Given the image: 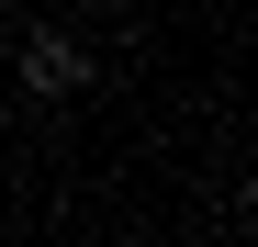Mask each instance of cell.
Here are the masks:
<instances>
[{
	"label": "cell",
	"mask_w": 258,
	"mask_h": 247,
	"mask_svg": "<svg viewBox=\"0 0 258 247\" xmlns=\"http://www.w3.org/2000/svg\"><path fill=\"white\" fill-rule=\"evenodd\" d=\"M79 79H90V56H79V34L34 23V34H23V90H34V101H68Z\"/></svg>",
	"instance_id": "6da1fadb"
}]
</instances>
